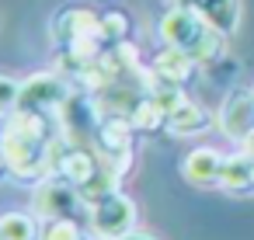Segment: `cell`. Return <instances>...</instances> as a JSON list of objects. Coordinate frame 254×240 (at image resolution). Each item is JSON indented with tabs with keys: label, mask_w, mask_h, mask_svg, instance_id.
Wrapping results in <instances>:
<instances>
[{
	"label": "cell",
	"mask_w": 254,
	"mask_h": 240,
	"mask_svg": "<svg viewBox=\"0 0 254 240\" xmlns=\"http://www.w3.org/2000/svg\"><path fill=\"white\" fill-rule=\"evenodd\" d=\"M160 35L167 39V46L188 53L195 63L212 60V56L223 53V32L195 7H171L164 14Z\"/></svg>",
	"instance_id": "6da1fadb"
},
{
	"label": "cell",
	"mask_w": 254,
	"mask_h": 240,
	"mask_svg": "<svg viewBox=\"0 0 254 240\" xmlns=\"http://www.w3.org/2000/svg\"><path fill=\"white\" fill-rule=\"evenodd\" d=\"M91 230L101 240H122L136 233V202L122 191H112L98 202H91Z\"/></svg>",
	"instance_id": "7a4b0ae2"
},
{
	"label": "cell",
	"mask_w": 254,
	"mask_h": 240,
	"mask_svg": "<svg viewBox=\"0 0 254 240\" xmlns=\"http://www.w3.org/2000/svg\"><path fill=\"white\" fill-rule=\"evenodd\" d=\"M219 125L226 129V136L247 143V139L254 136V94L237 91V94L223 105V112H219Z\"/></svg>",
	"instance_id": "3957f363"
},
{
	"label": "cell",
	"mask_w": 254,
	"mask_h": 240,
	"mask_svg": "<svg viewBox=\"0 0 254 240\" xmlns=\"http://www.w3.org/2000/svg\"><path fill=\"white\" fill-rule=\"evenodd\" d=\"M223 160H226V157H219L216 150L202 146V150H191V153L181 160V174H185V181H191V184H219Z\"/></svg>",
	"instance_id": "277c9868"
},
{
	"label": "cell",
	"mask_w": 254,
	"mask_h": 240,
	"mask_svg": "<svg viewBox=\"0 0 254 240\" xmlns=\"http://www.w3.org/2000/svg\"><path fill=\"white\" fill-rule=\"evenodd\" d=\"M73 202H77V195H73V184H66V181H49V184H42L39 195H35V209H39V216H46V219L70 216V212H73Z\"/></svg>",
	"instance_id": "5b68a950"
},
{
	"label": "cell",
	"mask_w": 254,
	"mask_h": 240,
	"mask_svg": "<svg viewBox=\"0 0 254 240\" xmlns=\"http://www.w3.org/2000/svg\"><path fill=\"white\" fill-rule=\"evenodd\" d=\"M209 125H212V115H209L202 105L188 101V98L167 115V129H171L174 136H195V132H205Z\"/></svg>",
	"instance_id": "8992f818"
},
{
	"label": "cell",
	"mask_w": 254,
	"mask_h": 240,
	"mask_svg": "<svg viewBox=\"0 0 254 240\" xmlns=\"http://www.w3.org/2000/svg\"><path fill=\"white\" fill-rule=\"evenodd\" d=\"M219 188L226 191H254V157H226L223 160V174H219Z\"/></svg>",
	"instance_id": "52a82bcc"
},
{
	"label": "cell",
	"mask_w": 254,
	"mask_h": 240,
	"mask_svg": "<svg viewBox=\"0 0 254 240\" xmlns=\"http://www.w3.org/2000/svg\"><path fill=\"white\" fill-rule=\"evenodd\" d=\"M60 174H63V181H66V184H73V188H84V184H91V181L98 178V160H94L91 153H80V150H73V153H66V157H63V164H60Z\"/></svg>",
	"instance_id": "ba28073f"
},
{
	"label": "cell",
	"mask_w": 254,
	"mask_h": 240,
	"mask_svg": "<svg viewBox=\"0 0 254 240\" xmlns=\"http://www.w3.org/2000/svg\"><path fill=\"white\" fill-rule=\"evenodd\" d=\"M56 98H60V80L49 73H39L35 80L21 84V108H42V105H53Z\"/></svg>",
	"instance_id": "9c48e42d"
},
{
	"label": "cell",
	"mask_w": 254,
	"mask_h": 240,
	"mask_svg": "<svg viewBox=\"0 0 254 240\" xmlns=\"http://www.w3.org/2000/svg\"><path fill=\"white\" fill-rule=\"evenodd\" d=\"M191 66H195V60H191L188 53L174 49V46H167V49L157 56V77H160V80H171V84H181V80L191 73Z\"/></svg>",
	"instance_id": "30bf717a"
},
{
	"label": "cell",
	"mask_w": 254,
	"mask_h": 240,
	"mask_svg": "<svg viewBox=\"0 0 254 240\" xmlns=\"http://www.w3.org/2000/svg\"><path fill=\"white\" fill-rule=\"evenodd\" d=\"M195 11H202L223 35H230L237 28V14H240L237 0H195Z\"/></svg>",
	"instance_id": "8fae6325"
},
{
	"label": "cell",
	"mask_w": 254,
	"mask_h": 240,
	"mask_svg": "<svg viewBox=\"0 0 254 240\" xmlns=\"http://www.w3.org/2000/svg\"><path fill=\"white\" fill-rule=\"evenodd\" d=\"M0 230L7 240H42V226L35 219V212H7L0 216Z\"/></svg>",
	"instance_id": "7c38bea8"
},
{
	"label": "cell",
	"mask_w": 254,
	"mask_h": 240,
	"mask_svg": "<svg viewBox=\"0 0 254 240\" xmlns=\"http://www.w3.org/2000/svg\"><path fill=\"white\" fill-rule=\"evenodd\" d=\"M160 125H167V112H164L157 101L136 105V112H132V129H136V132H153V129H160Z\"/></svg>",
	"instance_id": "4fadbf2b"
},
{
	"label": "cell",
	"mask_w": 254,
	"mask_h": 240,
	"mask_svg": "<svg viewBox=\"0 0 254 240\" xmlns=\"http://www.w3.org/2000/svg\"><path fill=\"white\" fill-rule=\"evenodd\" d=\"M108 42H122L126 35H129V14L126 11H108V14H101V28H98Z\"/></svg>",
	"instance_id": "5bb4252c"
},
{
	"label": "cell",
	"mask_w": 254,
	"mask_h": 240,
	"mask_svg": "<svg viewBox=\"0 0 254 240\" xmlns=\"http://www.w3.org/2000/svg\"><path fill=\"white\" fill-rule=\"evenodd\" d=\"M42 240H80V226L73 223V216L49 219V223L42 226Z\"/></svg>",
	"instance_id": "9a60e30c"
},
{
	"label": "cell",
	"mask_w": 254,
	"mask_h": 240,
	"mask_svg": "<svg viewBox=\"0 0 254 240\" xmlns=\"http://www.w3.org/2000/svg\"><path fill=\"white\" fill-rule=\"evenodd\" d=\"M14 108H21V84L11 77H0V115H7Z\"/></svg>",
	"instance_id": "2e32d148"
},
{
	"label": "cell",
	"mask_w": 254,
	"mask_h": 240,
	"mask_svg": "<svg viewBox=\"0 0 254 240\" xmlns=\"http://www.w3.org/2000/svg\"><path fill=\"white\" fill-rule=\"evenodd\" d=\"M122 240H157V237H150V233H129V237H122Z\"/></svg>",
	"instance_id": "e0dca14e"
},
{
	"label": "cell",
	"mask_w": 254,
	"mask_h": 240,
	"mask_svg": "<svg viewBox=\"0 0 254 240\" xmlns=\"http://www.w3.org/2000/svg\"><path fill=\"white\" fill-rule=\"evenodd\" d=\"M4 164H7V160H4V153H0V171H4Z\"/></svg>",
	"instance_id": "ac0fdd59"
},
{
	"label": "cell",
	"mask_w": 254,
	"mask_h": 240,
	"mask_svg": "<svg viewBox=\"0 0 254 240\" xmlns=\"http://www.w3.org/2000/svg\"><path fill=\"white\" fill-rule=\"evenodd\" d=\"M0 240H7V237H4V230H0Z\"/></svg>",
	"instance_id": "d6986e66"
}]
</instances>
